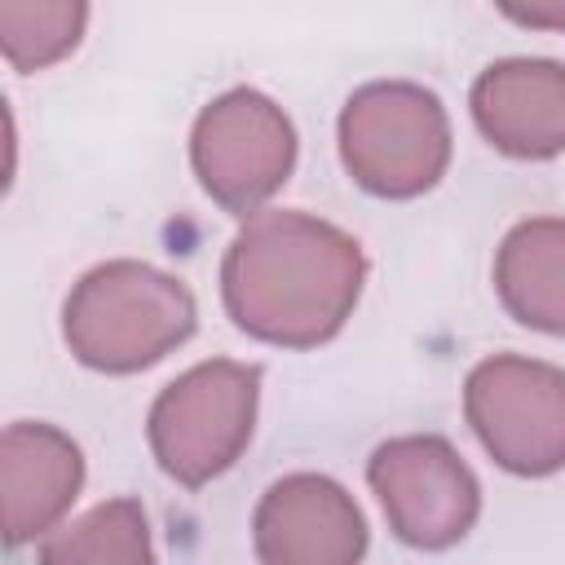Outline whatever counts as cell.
I'll return each instance as SVG.
<instances>
[{"mask_svg":"<svg viewBox=\"0 0 565 565\" xmlns=\"http://www.w3.org/2000/svg\"><path fill=\"white\" fill-rule=\"evenodd\" d=\"M512 22L534 31H565V0H494Z\"/></svg>","mask_w":565,"mask_h":565,"instance_id":"cell-14","label":"cell"},{"mask_svg":"<svg viewBox=\"0 0 565 565\" xmlns=\"http://www.w3.org/2000/svg\"><path fill=\"white\" fill-rule=\"evenodd\" d=\"M472 119L481 137L512 159H552L565 150V66L552 57H508L477 75Z\"/></svg>","mask_w":565,"mask_h":565,"instance_id":"cell-10","label":"cell"},{"mask_svg":"<svg viewBox=\"0 0 565 565\" xmlns=\"http://www.w3.org/2000/svg\"><path fill=\"white\" fill-rule=\"evenodd\" d=\"M494 291L521 327L565 335V216L508 230L494 256Z\"/></svg>","mask_w":565,"mask_h":565,"instance_id":"cell-11","label":"cell"},{"mask_svg":"<svg viewBox=\"0 0 565 565\" xmlns=\"http://www.w3.org/2000/svg\"><path fill=\"white\" fill-rule=\"evenodd\" d=\"M190 163L207 199L234 216H247L291 177L296 128L274 97L256 88H230L199 110Z\"/></svg>","mask_w":565,"mask_h":565,"instance_id":"cell-6","label":"cell"},{"mask_svg":"<svg viewBox=\"0 0 565 565\" xmlns=\"http://www.w3.org/2000/svg\"><path fill=\"white\" fill-rule=\"evenodd\" d=\"M353 234L309 212H256L221 260V300L238 331L278 349L331 340L362 296Z\"/></svg>","mask_w":565,"mask_h":565,"instance_id":"cell-1","label":"cell"},{"mask_svg":"<svg viewBox=\"0 0 565 565\" xmlns=\"http://www.w3.org/2000/svg\"><path fill=\"white\" fill-rule=\"evenodd\" d=\"M88 26V0H0V49L22 75L75 53Z\"/></svg>","mask_w":565,"mask_h":565,"instance_id":"cell-12","label":"cell"},{"mask_svg":"<svg viewBox=\"0 0 565 565\" xmlns=\"http://www.w3.org/2000/svg\"><path fill=\"white\" fill-rule=\"evenodd\" d=\"M340 163L375 199H415L446 177L450 119L433 88L411 79L362 84L340 110Z\"/></svg>","mask_w":565,"mask_h":565,"instance_id":"cell-3","label":"cell"},{"mask_svg":"<svg viewBox=\"0 0 565 565\" xmlns=\"http://www.w3.org/2000/svg\"><path fill=\"white\" fill-rule=\"evenodd\" d=\"M194 296L181 278L146 260L93 265L62 305L66 349L106 375H132L163 362L194 331Z\"/></svg>","mask_w":565,"mask_h":565,"instance_id":"cell-2","label":"cell"},{"mask_svg":"<svg viewBox=\"0 0 565 565\" xmlns=\"http://www.w3.org/2000/svg\"><path fill=\"white\" fill-rule=\"evenodd\" d=\"M260 371L247 362L212 358L177 375L150 406V450L181 486H207L247 450L256 428Z\"/></svg>","mask_w":565,"mask_h":565,"instance_id":"cell-4","label":"cell"},{"mask_svg":"<svg viewBox=\"0 0 565 565\" xmlns=\"http://www.w3.org/2000/svg\"><path fill=\"white\" fill-rule=\"evenodd\" d=\"M366 481L388 516V530L424 552L459 543L481 512V486L472 468L446 437L433 433H411L375 446Z\"/></svg>","mask_w":565,"mask_h":565,"instance_id":"cell-7","label":"cell"},{"mask_svg":"<svg viewBox=\"0 0 565 565\" xmlns=\"http://www.w3.org/2000/svg\"><path fill=\"white\" fill-rule=\"evenodd\" d=\"M463 415L486 455L516 477L565 468V371L552 362L494 353L468 371Z\"/></svg>","mask_w":565,"mask_h":565,"instance_id":"cell-5","label":"cell"},{"mask_svg":"<svg viewBox=\"0 0 565 565\" xmlns=\"http://www.w3.org/2000/svg\"><path fill=\"white\" fill-rule=\"evenodd\" d=\"M44 565H141L150 561V525L141 503L132 499H110L102 508H93L84 521H75L71 530L53 534L40 547Z\"/></svg>","mask_w":565,"mask_h":565,"instance_id":"cell-13","label":"cell"},{"mask_svg":"<svg viewBox=\"0 0 565 565\" xmlns=\"http://www.w3.org/2000/svg\"><path fill=\"white\" fill-rule=\"evenodd\" d=\"M252 543L265 565H349L366 552V521L340 481L291 472L260 494Z\"/></svg>","mask_w":565,"mask_h":565,"instance_id":"cell-8","label":"cell"},{"mask_svg":"<svg viewBox=\"0 0 565 565\" xmlns=\"http://www.w3.org/2000/svg\"><path fill=\"white\" fill-rule=\"evenodd\" d=\"M84 486L79 446L53 428L18 419L0 437V525L4 547H22L49 534Z\"/></svg>","mask_w":565,"mask_h":565,"instance_id":"cell-9","label":"cell"}]
</instances>
